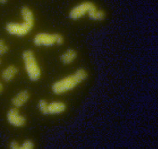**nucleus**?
I'll return each instance as SVG.
<instances>
[{
  "label": "nucleus",
  "mask_w": 158,
  "mask_h": 149,
  "mask_svg": "<svg viewBox=\"0 0 158 149\" xmlns=\"http://www.w3.org/2000/svg\"><path fill=\"white\" fill-rule=\"evenodd\" d=\"M95 6L90 2H83L77 5L71 9L69 16L74 20L81 19L86 15H88L91 9Z\"/></svg>",
  "instance_id": "obj_5"
},
{
  "label": "nucleus",
  "mask_w": 158,
  "mask_h": 149,
  "mask_svg": "<svg viewBox=\"0 0 158 149\" xmlns=\"http://www.w3.org/2000/svg\"><path fill=\"white\" fill-rule=\"evenodd\" d=\"M9 47L6 41L0 39V56L4 55L8 53Z\"/></svg>",
  "instance_id": "obj_13"
},
{
  "label": "nucleus",
  "mask_w": 158,
  "mask_h": 149,
  "mask_svg": "<svg viewBox=\"0 0 158 149\" xmlns=\"http://www.w3.org/2000/svg\"><path fill=\"white\" fill-rule=\"evenodd\" d=\"M9 146L11 149H20L21 144L16 141H11L9 143Z\"/></svg>",
  "instance_id": "obj_15"
},
{
  "label": "nucleus",
  "mask_w": 158,
  "mask_h": 149,
  "mask_svg": "<svg viewBox=\"0 0 158 149\" xmlns=\"http://www.w3.org/2000/svg\"><path fill=\"white\" fill-rule=\"evenodd\" d=\"M77 53L73 49H68L62 54L61 57L62 62L69 65L73 62L76 59Z\"/></svg>",
  "instance_id": "obj_10"
},
{
  "label": "nucleus",
  "mask_w": 158,
  "mask_h": 149,
  "mask_svg": "<svg viewBox=\"0 0 158 149\" xmlns=\"http://www.w3.org/2000/svg\"><path fill=\"white\" fill-rule=\"evenodd\" d=\"M1 58H0V65H1Z\"/></svg>",
  "instance_id": "obj_18"
},
{
  "label": "nucleus",
  "mask_w": 158,
  "mask_h": 149,
  "mask_svg": "<svg viewBox=\"0 0 158 149\" xmlns=\"http://www.w3.org/2000/svg\"><path fill=\"white\" fill-rule=\"evenodd\" d=\"M7 3V1H5V0H0V5H3L6 4Z\"/></svg>",
  "instance_id": "obj_17"
},
{
  "label": "nucleus",
  "mask_w": 158,
  "mask_h": 149,
  "mask_svg": "<svg viewBox=\"0 0 158 149\" xmlns=\"http://www.w3.org/2000/svg\"><path fill=\"white\" fill-rule=\"evenodd\" d=\"M4 86H3V83H2V82L0 81V95L3 93V91H4Z\"/></svg>",
  "instance_id": "obj_16"
},
{
  "label": "nucleus",
  "mask_w": 158,
  "mask_h": 149,
  "mask_svg": "<svg viewBox=\"0 0 158 149\" xmlns=\"http://www.w3.org/2000/svg\"><path fill=\"white\" fill-rule=\"evenodd\" d=\"M88 15L91 19L95 21L103 20L106 16L105 12L102 10L98 9L95 6L91 9Z\"/></svg>",
  "instance_id": "obj_11"
},
{
  "label": "nucleus",
  "mask_w": 158,
  "mask_h": 149,
  "mask_svg": "<svg viewBox=\"0 0 158 149\" xmlns=\"http://www.w3.org/2000/svg\"><path fill=\"white\" fill-rule=\"evenodd\" d=\"M21 21L11 22L6 25V32L9 34L17 37H24L30 34L35 24L34 12L28 6H23L20 10Z\"/></svg>",
  "instance_id": "obj_1"
},
{
  "label": "nucleus",
  "mask_w": 158,
  "mask_h": 149,
  "mask_svg": "<svg viewBox=\"0 0 158 149\" xmlns=\"http://www.w3.org/2000/svg\"><path fill=\"white\" fill-rule=\"evenodd\" d=\"M18 72L19 70L17 66L13 65H9L3 69L1 76L4 81L9 82L16 77Z\"/></svg>",
  "instance_id": "obj_8"
},
{
  "label": "nucleus",
  "mask_w": 158,
  "mask_h": 149,
  "mask_svg": "<svg viewBox=\"0 0 158 149\" xmlns=\"http://www.w3.org/2000/svg\"><path fill=\"white\" fill-rule=\"evenodd\" d=\"M24 67L29 79L33 81H37L42 74L41 68L37 62L34 52L27 50L22 55Z\"/></svg>",
  "instance_id": "obj_3"
},
{
  "label": "nucleus",
  "mask_w": 158,
  "mask_h": 149,
  "mask_svg": "<svg viewBox=\"0 0 158 149\" xmlns=\"http://www.w3.org/2000/svg\"><path fill=\"white\" fill-rule=\"evenodd\" d=\"M48 102L44 99L38 101L37 107L39 111L44 115H48Z\"/></svg>",
  "instance_id": "obj_12"
},
{
  "label": "nucleus",
  "mask_w": 158,
  "mask_h": 149,
  "mask_svg": "<svg viewBox=\"0 0 158 149\" xmlns=\"http://www.w3.org/2000/svg\"><path fill=\"white\" fill-rule=\"evenodd\" d=\"M88 76L85 69H77L72 74L55 82L52 85V91L57 95L65 94L75 88L86 80Z\"/></svg>",
  "instance_id": "obj_2"
},
{
  "label": "nucleus",
  "mask_w": 158,
  "mask_h": 149,
  "mask_svg": "<svg viewBox=\"0 0 158 149\" xmlns=\"http://www.w3.org/2000/svg\"><path fill=\"white\" fill-rule=\"evenodd\" d=\"M30 95L27 90H22L17 93L11 100L13 107L19 108L25 105L30 99Z\"/></svg>",
  "instance_id": "obj_7"
},
{
  "label": "nucleus",
  "mask_w": 158,
  "mask_h": 149,
  "mask_svg": "<svg viewBox=\"0 0 158 149\" xmlns=\"http://www.w3.org/2000/svg\"><path fill=\"white\" fill-rule=\"evenodd\" d=\"M34 45L40 47H50L59 45L64 42L63 36L58 33L41 32L36 34L33 38Z\"/></svg>",
  "instance_id": "obj_4"
},
{
  "label": "nucleus",
  "mask_w": 158,
  "mask_h": 149,
  "mask_svg": "<svg viewBox=\"0 0 158 149\" xmlns=\"http://www.w3.org/2000/svg\"><path fill=\"white\" fill-rule=\"evenodd\" d=\"M34 147L35 145L33 141L27 139L21 144L20 149H33L34 148Z\"/></svg>",
  "instance_id": "obj_14"
},
{
  "label": "nucleus",
  "mask_w": 158,
  "mask_h": 149,
  "mask_svg": "<svg viewBox=\"0 0 158 149\" xmlns=\"http://www.w3.org/2000/svg\"><path fill=\"white\" fill-rule=\"evenodd\" d=\"M19 108L12 107L8 111L6 119L9 123L16 128H22L25 126L27 119L20 112Z\"/></svg>",
  "instance_id": "obj_6"
},
{
  "label": "nucleus",
  "mask_w": 158,
  "mask_h": 149,
  "mask_svg": "<svg viewBox=\"0 0 158 149\" xmlns=\"http://www.w3.org/2000/svg\"><path fill=\"white\" fill-rule=\"evenodd\" d=\"M66 105L61 101H55L48 103V115H58L66 110Z\"/></svg>",
  "instance_id": "obj_9"
}]
</instances>
